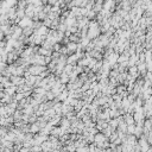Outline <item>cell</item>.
I'll use <instances>...</instances> for the list:
<instances>
[{"mask_svg": "<svg viewBox=\"0 0 152 152\" xmlns=\"http://www.w3.org/2000/svg\"><path fill=\"white\" fill-rule=\"evenodd\" d=\"M125 122L127 125H133L136 122L133 119V115H125Z\"/></svg>", "mask_w": 152, "mask_h": 152, "instance_id": "obj_1", "label": "cell"}, {"mask_svg": "<svg viewBox=\"0 0 152 152\" xmlns=\"http://www.w3.org/2000/svg\"><path fill=\"white\" fill-rule=\"evenodd\" d=\"M146 152H152V146H150V149H149Z\"/></svg>", "mask_w": 152, "mask_h": 152, "instance_id": "obj_2", "label": "cell"}]
</instances>
